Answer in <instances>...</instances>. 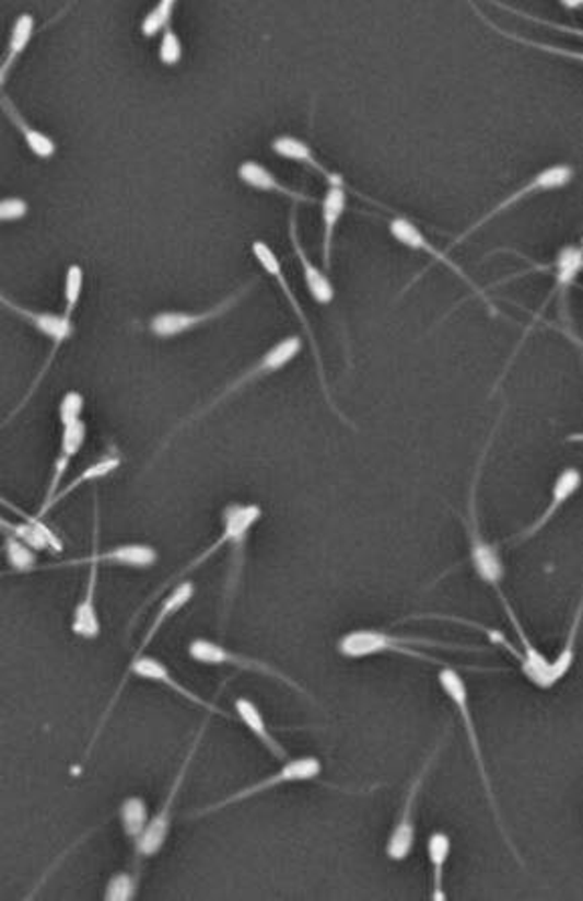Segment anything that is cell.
Here are the masks:
<instances>
[{
	"mask_svg": "<svg viewBox=\"0 0 583 901\" xmlns=\"http://www.w3.org/2000/svg\"><path fill=\"white\" fill-rule=\"evenodd\" d=\"M81 293H83V269L79 267V265H69L67 267L66 274V312L63 315H55V314H47V312H33V310H26L23 305H16L14 301L9 300V298H4L2 293H0V303L2 305H7L9 310H13L14 314L21 315V317H25L26 322L31 324V326L37 327L40 334H45L47 338H51L53 340V348L51 354H49V360L45 362L43 366V370H40L39 377L37 380L33 382V386H31V391L26 392L25 401H23V405H25L26 401L31 398V394L35 392V389L39 386L40 380L45 379V374H47V370H49V365L53 362V358H55V354L57 350L66 344V340L71 338V334H73V314H75V310H78L79 300H81ZM23 405L19 406V408H23ZM19 408L14 411L11 418L19 413Z\"/></svg>",
	"mask_w": 583,
	"mask_h": 901,
	"instance_id": "6da1fadb",
	"label": "cell"
},
{
	"mask_svg": "<svg viewBox=\"0 0 583 901\" xmlns=\"http://www.w3.org/2000/svg\"><path fill=\"white\" fill-rule=\"evenodd\" d=\"M439 681H441L442 690H444V693L448 695V700H451L454 707H456L458 716L463 719V726H465V731H467L468 744H470V752H473V758H475V766H477V771H479L480 783H482L485 795H487V800H489L491 810H493L494 821H497V827H499V831H501V835H503V841H505L506 847L513 851V855H515L518 865H525L523 859H521V855H518L517 847L513 845L511 836L506 833L503 815H501L499 802H497V798H494L493 784H491V776H489V771H487V762H485L482 748H480L479 733H477L475 718H473L470 704H468L467 683L460 678V673L451 666H442L441 671H439Z\"/></svg>",
	"mask_w": 583,
	"mask_h": 901,
	"instance_id": "7a4b0ae2",
	"label": "cell"
},
{
	"mask_svg": "<svg viewBox=\"0 0 583 901\" xmlns=\"http://www.w3.org/2000/svg\"><path fill=\"white\" fill-rule=\"evenodd\" d=\"M130 675L133 678H138V680H145V681H154V683H160V685H164V688H168L170 692L176 693V695H180L184 697L186 702H190V704H195L196 707H202V709H207L208 714H217V716H222V718L233 719V716L229 714V712H222L221 707L217 706L214 702H208L205 700L202 695H198V693L193 692V690H188L184 683L176 680L172 673H170L168 667L164 666L160 659L156 657H150L148 654H143L140 659H136V661H130V667H128V671H126V675L121 678V681L117 683L116 692L112 695V700H109V704L105 707L104 716L100 718L97 721V728L93 731V736H91L90 746H88V750H85V758H83V762L91 756V752H93V748L97 744V740H100V736H102V731H104L105 724H107V719L109 716L114 714V709H116L117 702H119V697H121V693L126 690V685H128V680H130Z\"/></svg>",
	"mask_w": 583,
	"mask_h": 901,
	"instance_id": "3957f363",
	"label": "cell"
},
{
	"mask_svg": "<svg viewBox=\"0 0 583 901\" xmlns=\"http://www.w3.org/2000/svg\"><path fill=\"white\" fill-rule=\"evenodd\" d=\"M424 647H442V649H451V651H480L477 647H458V645H448V643H441V640L422 639V637H403V635H388L384 631H370V628H362V631H351L346 637H341L337 643V651L343 657L350 659H362V657H370V655L386 654V651H396V654L408 655L415 657L420 661H428V663H442L441 659H434L424 651Z\"/></svg>",
	"mask_w": 583,
	"mask_h": 901,
	"instance_id": "277c9868",
	"label": "cell"
},
{
	"mask_svg": "<svg viewBox=\"0 0 583 901\" xmlns=\"http://www.w3.org/2000/svg\"><path fill=\"white\" fill-rule=\"evenodd\" d=\"M260 516H263V510H260L259 506H255V504H231V506H226L224 511H222V522H224V530L221 532V536L217 538V542L214 544H210L205 552H200L196 558L188 562L182 570H178L176 575H172L168 578V582L166 585H162V587L154 590V594L150 597V599H145L143 601L142 607L138 609V613L133 616V621H131V627L140 621V616H142L143 611L152 604V602L158 601L162 594H164V590H170V588L174 587V585H178L182 580H186V576L190 575V573H195L196 568H200L208 558H212L217 552H221L222 548H229V546H233L234 542H241V540H247L248 534H250V530L255 528V523L259 522Z\"/></svg>",
	"mask_w": 583,
	"mask_h": 901,
	"instance_id": "5b68a950",
	"label": "cell"
},
{
	"mask_svg": "<svg viewBox=\"0 0 583 901\" xmlns=\"http://www.w3.org/2000/svg\"><path fill=\"white\" fill-rule=\"evenodd\" d=\"M208 721H210V718L202 721L200 730L196 733L195 742L190 746L188 754H186L184 760H182L180 771H178V774L174 776V781L170 784L168 793H166V797H164V802L160 805V809H158L156 815H154L152 819H148V824H145L143 835L140 836L136 843H133V850H136V857H138V862L154 857V855H158V853L162 851V847L166 845V839H168L170 835V824H172V815H174L176 798L180 795L182 786H184V781H186V774H188V769H190V764H193V760H195L196 752H198V748H200V742H202V738H205V733H207Z\"/></svg>",
	"mask_w": 583,
	"mask_h": 901,
	"instance_id": "8992f818",
	"label": "cell"
},
{
	"mask_svg": "<svg viewBox=\"0 0 583 901\" xmlns=\"http://www.w3.org/2000/svg\"><path fill=\"white\" fill-rule=\"evenodd\" d=\"M446 736H448V728L442 731L439 742L432 748V752H430L427 760L422 762L420 771L416 772L415 778L410 781L408 788H406L403 810H400V815H398V819H396V824H394V829H392V833H389L388 845H386V855H388V859H392V862H404V859H408V855L412 853L416 839V805H418V797H420V793H422V788H424V783H427L428 774L432 771L434 762L441 756L442 748H444V742H446Z\"/></svg>",
	"mask_w": 583,
	"mask_h": 901,
	"instance_id": "52a82bcc",
	"label": "cell"
},
{
	"mask_svg": "<svg viewBox=\"0 0 583 901\" xmlns=\"http://www.w3.org/2000/svg\"><path fill=\"white\" fill-rule=\"evenodd\" d=\"M91 562H95L100 566H124V568L145 570V568L156 566L158 552L150 544H124V546L100 552V504L95 499V504H93V548H91V554L83 556V558L57 562V564H43V566L37 564L35 573L37 570H57V568H78V566H88Z\"/></svg>",
	"mask_w": 583,
	"mask_h": 901,
	"instance_id": "ba28073f",
	"label": "cell"
},
{
	"mask_svg": "<svg viewBox=\"0 0 583 901\" xmlns=\"http://www.w3.org/2000/svg\"><path fill=\"white\" fill-rule=\"evenodd\" d=\"M319 774H322V762H319V758H293V760L285 762V766H283L281 771L275 772V774L267 776V778H263L259 783L250 784L247 788L236 790L233 795L222 798V800L214 802V805H208V807L195 810L193 817L200 819V817H207V815H212V812L229 809V807H234V805H238V802H243V800H247V798L257 797V795H263V793H269L272 788L283 786V784L315 781V778H319Z\"/></svg>",
	"mask_w": 583,
	"mask_h": 901,
	"instance_id": "9c48e42d",
	"label": "cell"
},
{
	"mask_svg": "<svg viewBox=\"0 0 583 901\" xmlns=\"http://www.w3.org/2000/svg\"><path fill=\"white\" fill-rule=\"evenodd\" d=\"M485 453H487V449H485ZM485 453H482V458H480L479 465H477V473H475V480H473V485H470V499H468L467 513L468 544H470V561H473V566H475L477 575L480 576V580H482L485 585H491V587L499 592V597H501V594H503L501 580H503V576H505V566H503V562L499 558V552L482 536L479 516H477V484H479Z\"/></svg>",
	"mask_w": 583,
	"mask_h": 901,
	"instance_id": "30bf717a",
	"label": "cell"
},
{
	"mask_svg": "<svg viewBox=\"0 0 583 901\" xmlns=\"http://www.w3.org/2000/svg\"><path fill=\"white\" fill-rule=\"evenodd\" d=\"M188 655L195 659L196 663H202V666H231L236 667V669L253 671V673H260V675H265V678H271V680L285 683L287 688H291V690L301 693L303 697L312 700V695L305 692V688H301L298 681L285 675L283 671H279L277 667H272L271 663H265V661H260V659L247 657V655L234 654V651L226 649L224 645L214 643V640H190Z\"/></svg>",
	"mask_w": 583,
	"mask_h": 901,
	"instance_id": "8fae6325",
	"label": "cell"
},
{
	"mask_svg": "<svg viewBox=\"0 0 583 901\" xmlns=\"http://www.w3.org/2000/svg\"><path fill=\"white\" fill-rule=\"evenodd\" d=\"M255 286V281H250L245 288L234 291L231 298L221 301L219 305H212L207 312L200 314H188V312H162V314L154 315L150 322V330L158 338H176L180 334H186L195 327L202 326L207 322H212L214 317L226 314L231 308H234L243 296H247L248 289Z\"/></svg>",
	"mask_w": 583,
	"mask_h": 901,
	"instance_id": "7c38bea8",
	"label": "cell"
},
{
	"mask_svg": "<svg viewBox=\"0 0 583 901\" xmlns=\"http://www.w3.org/2000/svg\"><path fill=\"white\" fill-rule=\"evenodd\" d=\"M573 181V169L571 166H565V164H558V166H549V169H545V171L537 172L535 176H533L532 181H527V183L523 184L518 190H515L513 195L506 196L503 198L494 209L489 210L480 221L475 222L470 229H468L467 233H463V235L458 236L454 243H460V241H465L470 233H475L477 229H480L482 224H487V222L494 219L497 215H501L503 210L511 209L513 205H517L521 200H525V198H529V196L537 195V193H547V190H556V188H561V186H565V184H570Z\"/></svg>",
	"mask_w": 583,
	"mask_h": 901,
	"instance_id": "4fadbf2b",
	"label": "cell"
},
{
	"mask_svg": "<svg viewBox=\"0 0 583 901\" xmlns=\"http://www.w3.org/2000/svg\"><path fill=\"white\" fill-rule=\"evenodd\" d=\"M253 255L257 257V262L260 263V267L267 272V274L271 275L272 279L277 281V286L281 288V291L285 293L287 301H289V305H291V310L295 312V315L299 317V322H301V326L305 330V334L310 336V342H312L313 348V356H315V362H317V372H319V379H322V384H324L325 394H327V401H329V405L334 406L331 403V398H329V392H327V384H325V374H324V362H322V354H319V348H317V342L313 338V330L310 326V320H307V315L303 312V308L299 305L298 298H295V293L291 291V286H289V281H287L285 274H283V267H281V262L277 259V255L272 253L271 247L267 245V243H263V241H255L253 243Z\"/></svg>",
	"mask_w": 583,
	"mask_h": 901,
	"instance_id": "5bb4252c",
	"label": "cell"
},
{
	"mask_svg": "<svg viewBox=\"0 0 583 901\" xmlns=\"http://www.w3.org/2000/svg\"><path fill=\"white\" fill-rule=\"evenodd\" d=\"M85 439H88V427H85L83 418L78 420V423H71V425L63 427L61 444H59V455H57L55 463H53L51 480H49L47 492H45V499H43L39 513H37L39 518H45V516L49 513L53 497L57 496V492L61 489L63 480H66L67 470H69L71 461L78 458V453L81 451L83 443H85Z\"/></svg>",
	"mask_w": 583,
	"mask_h": 901,
	"instance_id": "9a60e30c",
	"label": "cell"
},
{
	"mask_svg": "<svg viewBox=\"0 0 583 901\" xmlns=\"http://www.w3.org/2000/svg\"><path fill=\"white\" fill-rule=\"evenodd\" d=\"M301 348H303V342H301V338H298V336H289L285 340L275 344L269 353H265V356L260 358L257 365L248 368L247 372H245L241 379L234 380L231 386H226V391L222 392L219 398H214L202 413H208L212 406L219 405L222 398H226V396L233 394V392L241 391L243 386H247L250 382L263 379V377H269L272 372L281 370L283 366L289 365V362L301 353Z\"/></svg>",
	"mask_w": 583,
	"mask_h": 901,
	"instance_id": "2e32d148",
	"label": "cell"
},
{
	"mask_svg": "<svg viewBox=\"0 0 583 901\" xmlns=\"http://www.w3.org/2000/svg\"><path fill=\"white\" fill-rule=\"evenodd\" d=\"M90 575L88 585L83 590V597L78 602L73 619H71V633L79 639L93 640L102 635V621L97 611V582H100V564L91 562L88 564Z\"/></svg>",
	"mask_w": 583,
	"mask_h": 901,
	"instance_id": "e0dca14e",
	"label": "cell"
},
{
	"mask_svg": "<svg viewBox=\"0 0 583 901\" xmlns=\"http://www.w3.org/2000/svg\"><path fill=\"white\" fill-rule=\"evenodd\" d=\"M580 484H582V475H580V471L575 470V467H568V470L561 471L558 480H556V484H553L551 499H549L547 508L541 511V516H539L535 522L529 523L525 530H521L515 536L509 538V542H511V544H517V542H525V540H529V538L535 536V534H539L545 525L556 518V513L563 508V504L580 489Z\"/></svg>",
	"mask_w": 583,
	"mask_h": 901,
	"instance_id": "ac0fdd59",
	"label": "cell"
},
{
	"mask_svg": "<svg viewBox=\"0 0 583 901\" xmlns=\"http://www.w3.org/2000/svg\"><path fill=\"white\" fill-rule=\"evenodd\" d=\"M389 233L394 235V239H396L400 245L415 249V251H424L430 257H434L436 262L444 263V265H446L448 269H453L454 274L458 275L467 286L475 289V293H479V296H482L485 301H487V296L475 286V281H473L456 263L451 262V259L442 253L441 249L434 247V245L428 241L427 236L422 235V231L416 227L415 222H410L408 219H404V217H398V219L389 222Z\"/></svg>",
	"mask_w": 583,
	"mask_h": 901,
	"instance_id": "d6986e66",
	"label": "cell"
},
{
	"mask_svg": "<svg viewBox=\"0 0 583 901\" xmlns=\"http://www.w3.org/2000/svg\"><path fill=\"white\" fill-rule=\"evenodd\" d=\"M291 241H293V249H295V253H298L299 263H301V267H303V275H305V284H307V288L312 291L313 300L317 301V303H331L334 301V296H336V291H334V286H331V281H329V277L325 275V272L322 269H317L315 265H313L312 259L305 255V251L301 247V241H299L298 235V215H295V210H293V215H291Z\"/></svg>",
	"mask_w": 583,
	"mask_h": 901,
	"instance_id": "ffe728a7",
	"label": "cell"
},
{
	"mask_svg": "<svg viewBox=\"0 0 583 901\" xmlns=\"http://www.w3.org/2000/svg\"><path fill=\"white\" fill-rule=\"evenodd\" d=\"M234 709H236V716L241 718V721L247 726L248 730L253 731V736L271 752L272 756L277 758V760H287V758H289L285 748L275 738V733L269 730V726H267V721L263 718L259 707L255 706L247 697H236V700H234Z\"/></svg>",
	"mask_w": 583,
	"mask_h": 901,
	"instance_id": "44dd1931",
	"label": "cell"
},
{
	"mask_svg": "<svg viewBox=\"0 0 583 901\" xmlns=\"http://www.w3.org/2000/svg\"><path fill=\"white\" fill-rule=\"evenodd\" d=\"M238 178L248 184L250 188H257L260 193L287 196V198L299 200V203H313V198L291 190L285 184L279 183V178L272 172L267 171L263 164L253 162V160H248V162L238 166Z\"/></svg>",
	"mask_w": 583,
	"mask_h": 901,
	"instance_id": "7402d4cb",
	"label": "cell"
},
{
	"mask_svg": "<svg viewBox=\"0 0 583 901\" xmlns=\"http://www.w3.org/2000/svg\"><path fill=\"white\" fill-rule=\"evenodd\" d=\"M346 210V190L341 183L329 184L324 198V263L325 269L331 267V251L336 236L337 222Z\"/></svg>",
	"mask_w": 583,
	"mask_h": 901,
	"instance_id": "603a6c76",
	"label": "cell"
},
{
	"mask_svg": "<svg viewBox=\"0 0 583 901\" xmlns=\"http://www.w3.org/2000/svg\"><path fill=\"white\" fill-rule=\"evenodd\" d=\"M121 465V458L117 455V453H107L102 459H97V461H93L91 465H88L85 470L79 473L75 480H71L69 484L61 485V489L57 492V496L53 497L51 506H49V511L57 506V504H61L67 496H71L73 492H78L79 487L83 484H91V482H100V480H104L107 475H112L114 471H117V467Z\"/></svg>",
	"mask_w": 583,
	"mask_h": 901,
	"instance_id": "cb8c5ba5",
	"label": "cell"
},
{
	"mask_svg": "<svg viewBox=\"0 0 583 901\" xmlns=\"http://www.w3.org/2000/svg\"><path fill=\"white\" fill-rule=\"evenodd\" d=\"M35 33V21L31 14H21L14 21L13 31H11V39H9V53L4 57V61L0 63V88L4 85L7 78L11 76L14 63L19 61V57L25 53L26 45L33 39Z\"/></svg>",
	"mask_w": 583,
	"mask_h": 901,
	"instance_id": "d4e9b609",
	"label": "cell"
},
{
	"mask_svg": "<svg viewBox=\"0 0 583 901\" xmlns=\"http://www.w3.org/2000/svg\"><path fill=\"white\" fill-rule=\"evenodd\" d=\"M451 836L446 833H432L428 839V859L432 863V883H434V891H432V900L446 901V893L442 891V879H444V867L451 857Z\"/></svg>",
	"mask_w": 583,
	"mask_h": 901,
	"instance_id": "484cf974",
	"label": "cell"
},
{
	"mask_svg": "<svg viewBox=\"0 0 583 901\" xmlns=\"http://www.w3.org/2000/svg\"><path fill=\"white\" fill-rule=\"evenodd\" d=\"M0 105L4 107V112L9 114V118L13 119L16 130L23 134L25 145L28 146V150H31L35 157L51 158L53 154H55L57 146L53 142V138L45 136L43 131L35 130L33 126H28L25 118L19 114V109H16V107H14V105L11 104L7 97H0Z\"/></svg>",
	"mask_w": 583,
	"mask_h": 901,
	"instance_id": "4316f807",
	"label": "cell"
},
{
	"mask_svg": "<svg viewBox=\"0 0 583 901\" xmlns=\"http://www.w3.org/2000/svg\"><path fill=\"white\" fill-rule=\"evenodd\" d=\"M272 152L275 154H279V157L287 158V160H295V162H301V164H307V166H312L313 171L322 172L325 174V178L329 181V184L334 183H341V178L336 176V174H329V172L325 171L324 166L315 160L313 157L312 150H310V146L305 145V142H301L298 138H293V136H281V138H275L272 140Z\"/></svg>",
	"mask_w": 583,
	"mask_h": 901,
	"instance_id": "83f0119b",
	"label": "cell"
},
{
	"mask_svg": "<svg viewBox=\"0 0 583 901\" xmlns=\"http://www.w3.org/2000/svg\"><path fill=\"white\" fill-rule=\"evenodd\" d=\"M119 823L131 843H136L148 824V805L142 797H128L119 805Z\"/></svg>",
	"mask_w": 583,
	"mask_h": 901,
	"instance_id": "f1b7e54d",
	"label": "cell"
},
{
	"mask_svg": "<svg viewBox=\"0 0 583 901\" xmlns=\"http://www.w3.org/2000/svg\"><path fill=\"white\" fill-rule=\"evenodd\" d=\"M0 534H2V540L4 538H19L35 552H39V550H51L53 552L49 538L45 536L40 530H37L35 525H31V523L13 522V520L0 516Z\"/></svg>",
	"mask_w": 583,
	"mask_h": 901,
	"instance_id": "f546056e",
	"label": "cell"
},
{
	"mask_svg": "<svg viewBox=\"0 0 583 901\" xmlns=\"http://www.w3.org/2000/svg\"><path fill=\"white\" fill-rule=\"evenodd\" d=\"M4 558L9 562L13 573H35L37 568V552L25 544L19 538H4L2 540Z\"/></svg>",
	"mask_w": 583,
	"mask_h": 901,
	"instance_id": "4dcf8cb0",
	"label": "cell"
},
{
	"mask_svg": "<svg viewBox=\"0 0 583 901\" xmlns=\"http://www.w3.org/2000/svg\"><path fill=\"white\" fill-rule=\"evenodd\" d=\"M140 886V874L138 871H124L116 874L105 886V901H131L138 893Z\"/></svg>",
	"mask_w": 583,
	"mask_h": 901,
	"instance_id": "1f68e13d",
	"label": "cell"
},
{
	"mask_svg": "<svg viewBox=\"0 0 583 901\" xmlns=\"http://www.w3.org/2000/svg\"><path fill=\"white\" fill-rule=\"evenodd\" d=\"M582 267V251L580 247H563L558 255V286L568 288Z\"/></svg>",
	"mask_w": 583,
	"mask_h": 901,
	"instance_id": "d6a6232c",
	"label": "cell"
},
{
	"mask_svg": "<svg viewBox=\"0 0 583 901\" xmlns=\"http://www.w3.org/2000/svg\"><path fill=\"white\" fill-rule=\"evenodd\" d=\"M174 7H176V4H174L172 0L158 2L156 9L145 14V19L142 21L143 37H156L158 33L170 28V19H172Z\"/></svg>",
	"mask_w": 583,
	"mask_h": 901,
	"instance_id": "836d02e7",
	"label": "cell"
},
{
	"mask_svg": "<svg viewBox=\"0 0 583 901\" xmlns=\"http://www.w3.org/2000/svg\"><path fill=\"white\" fill-rule=\"evenodd\" d=\"M83 405H85V398H83V394H81V392H67L66 396L61 398V405H59V420H61V427H66V425H71V423H78V420H81V415H83Z\"/></svg>",
	"mask_w": 583,
	"mask_h": 901,
	"instance_id": "e575fe53",
	"label": "cell"
},
{
	"mask_svg": "<svg viewBox=\"0 0 583 901\" xmlns=\"http://www.w3.org/2000/svg\"><path fill=\"white\" fill-rule=\"evenodd\" d=\"M158 55H160V61H162L164 66H176V63L180 61L182 43L180 39H178V35H176L172 28L164 31V39H162Z\"/></svg>",
	"mask_w": 583,
	"mask_h": 901,
	"instance_id": "d590c367",
	"label": "cell"
},
{
	"mask_svg": "<svg viewBox=\"0 0 583 901\" xmlns=\"http://www.w3.org/2000/svg\"><path fill=\"white\" fill-rule=\"evenodd\" d=\"M26 212H28V205L23 198L9 196L0 200V222L19 221L26 217Z\"/></svg>",
	"mask_w": 583,
	"mask_h": 901,
	"instance_id": "8d00e7d4",
	"label": "cell"
},
{
	"mask_svg": "<svg viewBox=\"0 0 583 901\" xmlns=\"http://www.w3.org/2000/svg\"><path fill=\"white\" fill-rule=\"evenodd\" d=\"M563 7H568V9H578V7H582V2H563Z\"/></svg>",
	"mask_w": 583,
	"mask_h": 901,
	"instance_id": "74e56055",
	"label": "cell"
}]
</instances>
